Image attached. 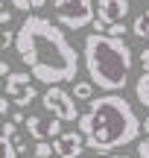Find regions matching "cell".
<instances>
[{
  "mask_svg": "<svg viewBox=\"0 0 149 158\" xmlns=\"http://www.w3.org/2000/svg\"><path fill=\"white\" fill-rule=\"evenodd\" d=\"M15 50L21 56L23 68L29 76L50 85H64L76 82L79 73V53L67 41L64 29L53 23L50 18L41 15H26L23 23L15 32Z\"/></svg>",
  "mask_w": 149,
  "mask_h": 158,
  "instance_id": "1",
  "label": "cell"
},
{
  "mask_svg": "<svg viewBox=\"0 0 149 158\" xmlns=\"http://www.w3.org/2000/svg\"><path fill=\"white\" fill-rule=\"evenodd\" d=\"M76 129L85 138V147L99 155H111L129 147L140 135V117L135 114L132 102L120 94L94 97L88 108L79 114Z\"/></svg>",
  "mask_w": 149,
  "mask_h": 158,
  "instance_id": "2",
  "label": "cell"
},
{
  "mask_svg": "<svg viewBox=\"0 0 149 158\" xmlns=\"http://www.w3.org/2000/svg\"><path fill=\"white\" fill-rule=\"evenodd\" d=\"M85 56V70L91 76V85L105 94H120L129 85V73L135 64V53L126 44V38H111L105 32L85 35L82 44Z\"/></svg>",
  "mask_w": 149,
  "mask_h": 158,
  "instance_id": "3",
  "label": "cell"
},
{
  "mask_svg": "<svg viewBox=\"0 0 149 158\" xmlns=\"http://www.w3.org/2000/svg\"><path fill=\"white\" fill-rule=\"evenodd\" d=\"M53 15L62 29H85L97 18L94 0H53Z\"/></svg>",
  "mask_w": 149,
  "mask_h": 158,
  "instance_id": "4",
  "label": "cell"
},
{
  "mask_svg": "<svg viewBox=\"0 0 149 158\" xmlns=\"http://www.w3.org/2000/svg\"><path fill=\"white\" fill-rule=\"evenodd\" d=\"M41 106H44L53 117H58L62 123L64 120H79V108H76L73 94H67L62 85H50V88L41 94Z\"/></svg>",
  "mask_w": 149,
  "mask_h": 158,
  "instance_id": "5",
  "label": "cell"
},
{
  "mask_svg": "<svg viewBox=\"0 0 149 158\" xmlns=\"http://www.w3.org/2000/svg\"><path fill=\"white\" fill-rule=\"evenodd\" d=\"M6 97H9L12 106H18V108L32 106V100L38 97L35 94V85H32V76L29 73H15V70H12V73L6 76Z\"/></svg>",
  "mask_w": 149,
  "mask_h": 158,
  "instance_id": "6",
  "label": "cell"
},
{
  "mask_svg": "<svg viewBox=\"0 0 149 158\" xmlns=\"http://www.w3.org/2000/svg\"><path fill=\"white\" fill-rule=\"evenodd\" d=\"M23 126H26V132L35 138V141H56L58 135H62V120L58 117H44V114H29L26 120H23Z\"/></svg>",
  "mask_w": 149,
  "mask_h": 158,
  "instance_id": "7",
  "label": "cell"
},
{
  "mask_svg": "<svg viewBox=\"0 0 149 158\" xmlns=\"http://www.w3.org/2000/svg\"><path fill=\"white\" fill-rule=\"evenodd\" d=\"M82 149H85V138H82L79 129L62 132V135L53 141V152H56V158H82Z\"/></svg>",
  "mask_w": 149,
  "mask_h": 158,
  "instance_id": "8",
  "label": "cell"
},
{
  "mask_svg": "<svg viewBox=\"0 0 149 158\" xmlns=\"http://www.w3.org/2000/svg\"><path fill=\"white\" fill-rule=\"evenodd\" d=\"M129 9H132L129 0H99V3H97V21L105 23V27L123 23L126 15H129Z\"/></svg>",
  "mask_w": 149,
  "mask_h": 158,
  "instance_id": "9",
  "label": "cell"
},
{
  "mask_svg": "<svg viewBox=\"0 0 149 158\" xmlns=\"http://www.w3.org/2000/svg\"><path fill=\"white\" fill-rule=\"evenodd\" d=\"M132 35H135V38H140V41H149V9L140 12V15L135 18V23H132Z\"/></svg>",
  "mask_w": 149,
  "mask_h": 158,
  "instance_id": "10",
  "label": "cell"
},
{
  "mask_svg": "<svg viewBox=\"0 0 149 158\" xmlns=\"http://www.w3.org/2000/svg\"><path fill=\"white\" fill-rule=\"evenodd\" d=\"M70 94H73L76 102H91L94 100V85H91V79H88V82H79V79H76Z\"/></svg>",
  "mask_w": 149,
  "mask_h": 158,
  "instance_id": "11",
  "label": "cell"
},
{
  "mask_svg": "<svg viewBox=\"0 0 149 158\" xmlns=\"http://www.w3.org/2000/svg\"><path fill=\"white\" fill-rule=\"evenodd\" d=\"M135 97H138L140 106L149 108V73H140L138 82H135Z\"/></svg>",
  "mask_w": 149,
  "mask_h": 158,
  "instance_id": "12",
  "label": "cell"
},
{
  "mask_svg": "<svg viewBox=\"0 0 149 158\" xmlns=\"http://www.w3.org/2000/svg\"><path fill=\"white\" fill-rule=\"evenodd\" d=\"M12 6H15L18 12H35L41 9V6H47V0H9Z\"/></svg>",
  "mask_w": 149,
  "mask_h": 158,
  "instance_id": "13",
  "label": "cell"
},
{
  "mask_svg": "<svg viewBox=\"0 0 149 158\" xmlns=\"http://www.w3.org/2000/svg\"><path fill=\"white\" fill-rule=\"evenodd\" d=\"M32 158H53V143L38 141V143H35V149H32Z\"/></svg>",
  "mask_w": 149,
  "mask_h": 158,
  "instance_id": "14",
  "label": "cell"
},
{
  "mask_svg": "<svg viewBox=\"0 0 149 158\" xmlns=\"http://www.w3.org/2000/svg\"><path fill=\"white\" fill-rule=\"evenodd\" d=\"M0 158H18L15 147H12V143H9V138H3V135H0Z\"/></svg>",
  "mask_w": 149,
  "mask_h": 158,
  "instance_id": "15",
  "label": "cell"
},
{
  "mask_svg": "<svg viewBox=\"0 0 149 158\" xmlns=\"http://www.w3.org/2000/svg\"><path fill=\"white\" fill-rule=\"evenodd\" d=\"M105 35H111V38H126V23H111V27H105Z\"/></svg>",
  "mask_w": 149,
  "mask_h": 158,
  "instance_id": "16",
  "label": "cell"
},
{
  "mask_svg": "<svg viewBox=\"0 0 149 158\" xmlns=\"http://www.w3.org/2000/svg\"><path fill=\"white\" fill-rule=\"evenodd\" d=\"M9 44H15V32H9V29H6V32H0V50H6Z\"/></svg>",
  "mask_w": 149,
  "mask_h": 158,
  "instance_id": "17",
  "label": "cell"
},
{
  "mask_svg": "<svg viewBox=\"0 0 149 158\" xmlns=\"http://www.w3.org/2000/svg\"><path fill=\"white\" fill-rule=\"evenodd\" d=\"M9 111H12V100L9 97H0V117H6Z\"/></svg>",
  "mask_w": 149,
  "mask_h": 158,
  "instance_id": "18",
  "label": "cell"
},
{
  "mask_svg": "<svg viewBox=\"0 0 149 158\" xmlns=\"http://www.w3.org/2000/svg\"><path fill=\"white\" fill-rule=\"evenodd\" d=\"M138 158H149V138H143L138 143Z\"/></svg>",
  "mask_w": 149,
  "mask_h": 158,
  "instance_id": "19",
  "label": "cell"
},
{
  "mask_svg": "<svg viewBox=\"0 0 149 158\" xmlns=\"http://www.w3.org/2000/svg\"><path fill=\"white\" fill-rule=\"evenodd\" d=\"M12 21H15V15H12L9 9H0V23H3V27H9Z\"/></svg>",
  "mask_w": 149,
  "mask_h": 158,
  "instance_id": "20",
  "label": "cell"
},
{
  "mask_svg": "<svg viewBox=\"0 0 149 158\" xmlns=\"http://www.w3.org/2000/svg\"><path fill=\"white\" fill-rule=\"evenodd\" d=\"M140 64H143V73H149V47L140 50Z\"/></svg>",
  "mask_w": 149,
  "mask_h": 158,
  "instance_id": "21",
  "label": "cell"
},
{
  "mask_svg": "<svg viewBox=\"0 0 149 158\" xmlns=\"http://www.w3.org/2000/svg\"><path fill=\"white\" fill-rule=\"evenodd\" d=\"M9 73H12V68H9V62H0V76H3V79H6V76H9Z\"/></svg>",
  "mask_w": 149,
  "mask_h": 158,
  "instance_id": "22",
  "label": "cell"
},
{
  "mask_svg": "<svg viewBox=\"0 0 149 158\" xmlns=\"http://www.w3.org/2000/svg\"><path fill=\"white\" fill-rule=\"evenodd\" d=\"M140 132H146V138H149V114L140 120Z\"/></svg>",
  "mask_w": 149,
  "mask_h": 158,
  "instance_id": "23",
  "label": "cell"
},
{
  "mask_svg": "<svg viewBox=\"0 0 149 158\" xmlns=\"http://www.w3.org/2000/svg\"><path fill=\"white\" fill-rule=\"evenodd\" d=\"M23 120H26V117H23V114H21V111H15V114H12V123H18V126H21V123H23Z\"/></svg>",
  "mask_w": 149,
  "mask_h": 158,
  "instance_id": "24",
  "label": "cell"
},
{
  "mask_svg": "<svg viewBox=\"0 0 149 158\" xmlns=\"http://www.w3.org/2000/svg\"><path fill=\"white\" fill-rule=\"evenodd\" d=\"M99 158H129L126 152H111V155H99Z\"/></svg>",
  "mask_w": 149,
  "mask_h": 158,
  "instance_id": "25",
  "label": "cell"
},
{
  "mask_svg": "<svg viewBox=\"0 0 149 158\" xmlns=\"http://www.w3.org/2000/svg\"><path fill=\"white\" fill-rule=\"evenodd\" d=\"M0 9H6V0H0Z\"/></svg>",
  "mask_w": 149,
  "mask_h": 158,
  "instance_id": "26",
  "label": "cell"
},
{
  "mask_svg": "<svg viewBox=\"0 0 149 158\" xmlns=\"http://www.w3.org/2000/svg\"><path fill=\"white\" fill-rule=\"evenodd\" d=\"M18 158H32V155H18Z\"/></svg>",
  "mask_w": 149,
  "mask_h": 158,
  "instance_id": "27",
  "label": "cell"
},
{
  "mask_svg": "<svg viewBox=\"0 0 149 158\" xmlns=\"http://www.w3.org/2000/svg\"><path fill=\"white\" fill-rule=\"evenodd\" d=\"M0 123H3V120H0Z\"/></svg>",
  "mask_w": 149,
  "mask_h": 158,
  "instance_id": "28",
  "label": "cell"
},
{
  "mask_svg": "<svg viewBox=\"0 0 149 158\" xmlns=\"http://www.w3.org/2000/svg\"><path fill=\"white\" fill-rule=\"evenodd\" d=\"M82 158H85V155H82Z\"/></svg>",
  "mask_w": 149,
  "mask_h": 158,
  "instance_id": "29",
  "label": "cell"
}]
</instances>
